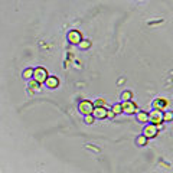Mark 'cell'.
<instances>
[{"instance_id": "1", "label": "cell", "mask_w": 173, "mask_h": 173, "mask_svg": "<svg viewBox=\"0 0 173 173\" xmlns=\"http://www.w3.org/2000/svg\"><path fill=\"white\" fill-rule=\"evenodd\" d=\"M149 121L151 124H156V126H160L162 121H164V114H163L160 110H153L150 114H149Z\"/></svg>"}, {"instance_id": "2", "label": "cell", "mask_w": 173, "mask_h": 173, "mask_svg": "<svg viewBox=\"0 0 173 173\" xmlns=\"http://www.w3.org/2000/svg\"><path fill=\"white\" fill-rule=\"evenodd\" d=\"M78 108H79V113H81V114L86 116V114H92V113H94L95 105H94L91 101H81L79 105H78Z\"/></svg>"}, {"instance_id": "3", "label": "cell", "mask_w": 173, "mask_h": 173, "mask_svg": "<svg viewBox=\"0 0 173 173\" xmlns=\"http://www.w3.org/2000/svg\"><path fill=\"white\" fill-rule=\"evenodd\" d=\"M33 78H35L39 84L46 82V79H48V72H46V69H43V68H36V69H35V75H33Z\"/></svg>"}, {"instance_id": "4", "label": "cell", "mask_w": 173, "mask_h": 173, "mask_svg": "<svg viewBox=\"0 0 173 173\" xmlns=\"http://www.w3.org/2000/svg\"><path fill=\"white\" fill-rule=\"evenodd\" d=\"M121 105H123V113H126V114H134V113L137 111V107H136V104H134L131 100H127V101H124Z\"/></svg>"}, {"instance_id": "5", "label": "cell", "mask_w": 173, "mask_h": 173, "mask_svg": "<svg viewBox=\"0 0 173 173\" xmlns=\"http://www.w3.org/2000/svg\"><path fill=\"white\" fill-rule=\"evenodd\" d=\"M157 127L159 126H156V124H150V126H146L144 130H143V134L147 137V139H151V137H156V134H157Z\"/></svg>"}, {"instance_id": "6", "label": "cell", "mask_w": 173, "mask_h": 173, "mask_svg": "<svg viewBox=\"0 0 173 173\" xmlns=\"http://www.w3.org/2000/svg\"><path fill=\"white\" fill-rule=\"evenodd\" d=\"M68 41L71 43H74V45H76V43L82 42V36H81V33L78 32V31H71V32L68 33Z\"/></svg>"}, {"instance_id": "7", "label": "cell", "mask_w": 173, "mask_h": 173, "mask_svg": "<svg viewBox=\"0 0 173 173\" xmlns=\"http://www.w3.org/2000/svg\"><path fill=\"white\" fill-rule=\"evenodd\" d=\"M92 114H94V117H97V118H104V117L108 116V111L105 110V107H95Z\"/></svg>"}, {"instance_id": "8", "label": "cell", "mask_w": 173, "mask_h": 173, "mask_svg": "<svg viewBox=\"0 0 173 173\" xmlns=\"http://www.w3.org/2000/svg\"><path fill=\"white\" fill-rule=\"evenodd\" d=\"M167 105V101L166 100H162V98H157V100H154V102H153V108H156V110H162Z\"/></svg>"}, {"instance_id": "9", "label": "cell", "mask_w": 173, "mask_h": 173, "mask_svg": "<svg viewBox=\"0 0 173 173\" xmlns=\"http://www.w3.org/2000/svg\"><path fill=\"white\" fill-rule=\"evenodd\" d=\"M45 84H46V86H49V88H56V86L59 85V81L55 76H48V79H46Z\"/></svg>"}, {"instance_id": "10", "label": "cell", "mask_w": 173, "mask_h": 173, "mask_svg": "<svg viewBox=\"0 0 173 173\" xmlns=\"http://www.w3.org/2000/svg\"><path fill=\"white\" fill-rule=\"evenodd\" d=\"M137 121H140V123H146V121H149V114L147 113H137Z\"/></svg>"}, {"instance_id": "11", "label": "cell", "mask_w": 173, "mask_h": 173, "mask_svg": "<svg viewBox=\"0 0 173 173\" xmlns=\"http://www.w3.org/2000/svg\"><path fill=\"white\" fill-rule=\"evenodd\" d=\"M33 75H35V69H32V68H28V69L23 72V78H25V79H29V78H32Z\"/></svg>"}, {"instance_id": "12", "label": "cell", "mask_w": 173, "mask_h": 173, "mask_svg": "<svg viewBox=\"0 0 173 173\" xmlns=\"http://www.w3.org/2000/svg\"><path fill=\"white\" fill-rule=\"evenodd\" d=\"M136 143H137L139 146H146V143H147V137L143 134V136H140V137H137Z\"/></svg>"}, {"instance_id": "13", "label": "cell", "mask_w": 173, "mask_h": 173, "mask_svg": "<svg viewBox=\"0 0 173 173\" xmlns=\"http://www.w3.org/2000/svg\"><path fill=\"white\" fill-rule=\"evenodd\" d=\"M113 111H114L116 116H117V114H121V113H123V105H121V104H116V105L113 107Z\"/></svg>"}, {"instance_id": "14", "label": "cell", "mask_w": 173, "mask_h": 173, "mask_svg": "<svg viewBox=\"0 0 173 173\" xmlns=\"http://www.w3.org/2000/svg\"><path fill=\"white\" fill-rule=\"evenodd\" d=\"M89 45H91L89 41H82V42L79 43V48H81V49H88V48H89Z\"/></svg>"}, {"instance_id": "15", "label": "cell", "mask_w": 173, "mask_h": 173, "mask_svg": "<svg viewBox=\"0 0 173 173\" xmlns=\"http://www.w3.org/2000/svg\"><path fill=\"white\" fill-rule=\"evenodd\" d=\"M94 105H95V107H105V101H104L102 98H100V100H97V101L94 102Z\"/></svg>"}, {"instance_id": "16", "label": "cell", "mask_w": 173, "mask_h": 173, "mask_svg": "<svg viewBox=\"0 0 173 173\" xmlns=\"http://www.w3.org/2000/svg\"><path fill=\"white\" fill-rule=\"evenodd\" d=\"M85 123H88V124L94 123V114H86L85 116Z\"/></svg>"}, {"instance_id": "17", "label": "cell", "mask_w": 173, "mask_h": 173, "mask_svg": "<svg viewBox=\"0 0 173 173\" xmlns=\"http://www.w3.org/2000/svg\"><path fill=\"white\" fill-rule=\"evenodd\" d=\"M29 86H31L32 89H38V86H39V82H38L36 79H35V81H31V82H29Z\"/></svg>"}, {"instance_id": "18", "label": "cell", "mask_w": 173, "mask_h": 173, "mask_svg": "<svg viewBox=\"0 0 173 173\" xmlns=\"http://www.w3.org/2000/svg\"><path fill=\"white\" fill-rule=\"evenodd\" d=\"M172 118H173V113H170V111L164 113V121H170Z\"/></svg>"}, {"instance_id": "19", "label": "cell", "mask_w": 173, "mask_h": 173, "mask_svg": "<svg viewBox=\"0 0 173 173\" xmlns=\"http://www.w3.org/2000/svg\"><path fill=\"white\" fill-rule=\"evenodd\" d=\"M121 97H123L124 101H127V100L131 98V92H130V91H126V92H123V95H121Z\"/></svg>"}]
</instances>
